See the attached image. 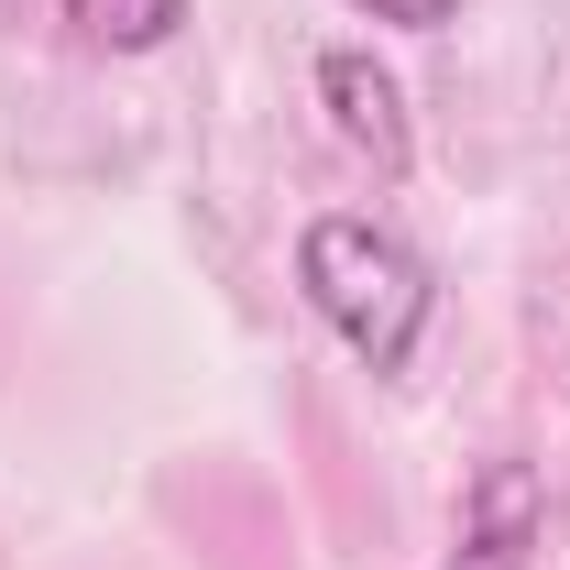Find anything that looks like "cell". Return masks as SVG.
Wrapping results in <instances>:
<instances>
[{
  "mask_svg": "<svg viewBox=\"0 0 570 570\" xmlns=\"http://www.w3.org/2000/svg\"><path fill=\"white\" fill-rule=\"evenodd\" d=\"M318 99H330V132L352 142L373 176H406V165H417L406 88H395V67H373V45H330V56H318Z\"/></svg>",
  "mask_w": 570,
  "mask_h": 570,
  "instance_id": "3",
  "label": "cell"
},
{
  "mask_svg": "<svg viewBox=\"0 0 570 570\" xmlns=\"http://www.w3.org/2000/svg\"><path fill=\"white\" fill-rule=\"evenodd\" d=\"M352 11H373V22H406V33H439L461 0H352Z\"/></svg>",
  "mask_w": 570,
  "mask_h": 570,
  "instance_id": "5",
  "label": "cell"
},
{
  "mask_svg": "<svg viewBox=\"0 0 570 570\" xmlns=\"http://www.w3.org/2000/svg\"><path fill=\"white\" fill-rule=\"evenodd\" d=\"M296 285H307V307L330 318V341H341L362 373H406L417 341H428V307H439L428 253L406 230L362 219V209H318L296 230Z\"/></svg>",
  "mask_w": 570,
  "mask_h": 570,
  "instance_id": "1",
  "label": "cell"
},
{
  "mask_svg": "<svg viewBox=\"0 0 570 570\" xmlns=\"http://www.w3.org/2000/svg\"><path fill=\"white\" fill-rule=\"evenodd\" d=\"M67 22L99 56H154V45L187 33V0H67Z\"/></svg>",
  "mask_w": 570,
  "mask_h": 570,
  "instance_id": "4",
  "label": "cell"
},
{
  "mask_svg": "<svg viewBox=\"0 0 570 570\" xmlns=\"http://www.w3.org/2000/svg\"><path fill=\"white\" fill-rule=\"evenodd\" d=\"M538 538H549V483L527 461H472V483H461V549L439 570H527Z\"/></svg>",
  "mask_w": 570,
  "mask_h": 570,
  "instance_id": "2",
  "label": "cell"
}]
</instances>
